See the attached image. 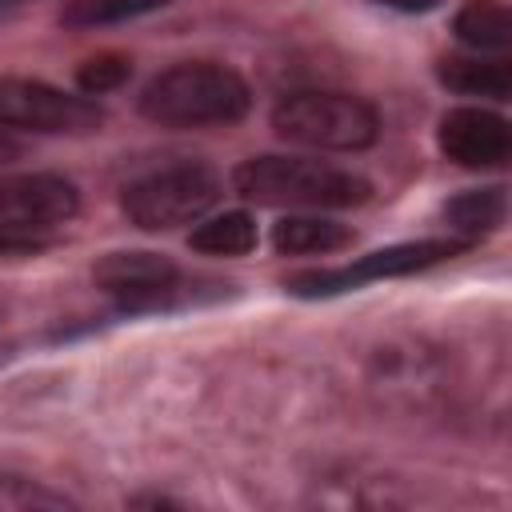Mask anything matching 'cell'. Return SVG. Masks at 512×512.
<instances>
[{"label":"cell","mask_w":512,"mask_h":512,"mask_svg":"<svg viewBox=\"0 0 512 512\" xmlns=\"http://www.w3.org/2000/svg\"><path fill=\"white\" fill-rule=\"evenodd\" d=\"M32 508H72L64 492L44 488L40 480L0 472V512H32Z\"/></svg>","instance_id":"obj_16"},{"label":"cell","mask_w":512,"mask_h":512,"mask_svg":"<svg viewBox=\"0 0 512 512\" xmlns=\"http://www.w3.org/2000/svg\"><path fill=\"white\" fill-rule=\"evenodd\" d=\"M132 76V60L120 56V52H100V56H88L80 68H76V84L84 96H104L112 88H120L124 80Z\"/></svg>","instance_id":"obj_17"},{"label":"cell","mask_w":512,"mask_h":512,"mask_svg":"<svg viewBox=\"0 0 512 512\" xmlns=\"http://www.w3.org/2000/svg\"><path fill=\"white\" fill-rule=\"evenodd\" d=\"M232 188L264 208H356L372 196L364 176L304 156H252L236 164Z\"/></svg>","instance_id":"obj_2"},{"label":"cell","mask_w":512,"mask_h":512,"mask_svg":"<svg viewBox=\"0 0 512 512\" xmlns=\"http://www.w3.org/2000/svg\"><path fill=\"white\" fill-rule=\"evenodd\" d=\"M20 156H24V136H20V128H12V124L0 120V168L12 164V160H20Z\"/></svg>","instance_id":"obj_19"},{"label":"cell","mask_w":512,"mask_h":512,"mask_svg":"<svg viewBox=\"0 0 512 512\" xmlns=\"http://www.w3.org/2000/svg\"><path fill=\"white\" fill-rule=\"evenodd\" d=\"M452 32L464 48L488 56V52H508L512 44V8L504 0H468L456 20Z\"/></svg>","instance_id":"obj_13"},{"label":"cell","mask_w":512,"mask_h":512,"mask_svg":"<svg viewBox=\"0 0 512 512\" xmlns=\"http://www.w3.org/2000/svg\"><path fill=\"white\" fill-rule=\"evenodd\" d=\"M252 108L248 80L212 60H180L156 72L140 92V116L160 128H212L236 124Z\"/></svg>","instance_id":"obj_1"},{"label":"cell","mask_w":512,"mask_h":512,"mask_svg":"<svg viewBox=\"0 0 512 512\" xmlns=\"http://www.w3.org/2000/svg\"><path fill=\"white\" fill-rule=\"evenodd\" d=\"M80 208L76 184L52 172L36 176H12L0 184V220L4 224H32V228H56L72 220Z\"/></svg>","instance_id":"obj_9"},{"label":"cell","mask_w":512,"mask_h":512,"mask_svg":"<svg viewBox=\"0 0 512 512\" xmlns=\"http://www.w3.org/2000/svg\"><path fill=\"white\" fill-rule=\"evenodd\" d=\"M436 76L444 88L460 96H488V100H508L512 96V68L500 56H448L436 64Z\"/></svg>","instance_id":"obj_10"},{"label":"cell","mask_w":512,"mask_h":512,"mask_svg":"<svg viewBox=\"0 0 512 512\" xmlns=\"http://www.w3.org/2000/svg\"><path fill=\"white\" fill-rule=\"evenodd\" d=\"M92 280L120 300V308L128 312H148V308H164L168 296L180 288V272L168 256L160 252H108L96 268Z\"/></svg>","instance_id":"obj_7"},{"label":"cell","mask_w":512,"mask_h":512,"mask_svg":"<svg viewBox=\"0 0 512 512\" xmlns=\"http://www.w3.org/2000/svg\"><path fill=\"white\" fill-rule=\"evenodd\" d=\"M4 4H8V0H0V8H4Z\"/></svg>","instance_id":"obj_21"},{"label":"cell","mask_w":512,"mask_h":512,"mask_svg":"<svg viewBox=\"0 0 512 512\" xmlns=\"http://www.w3.org/2000/svg\"><path fill=\"white\" fill-rule=\"evenodd\" d=\"M0 360H4V352H0Z\"/></svg>","instance_id":"obj_22"},{"label":"cell","mask_w":512,"mask_h":512,"mask_svg":"<svg viewBox=\"0 0 512 512\" xmlns=\"http://www.w3.org/2000/svg\"><path fill=\"white\" fill-rule=\"evenodd\" d=\"M56 228H32V224H4L0 220V256H32L52 244Z\"/></svg>","instance_id":"obj_18"},{"label":"cell","mask_w":512,"mask_h":512,"mask_svg":"<svg viewBox=\"0 0 512 512\" xmlns=\"http://www.w3.org/2000/svg\"><path fill=\"white\" fill-rule=\"evenodd\" d=\"M504 212H508V192L504 184H492V188H468L460 196H452L444 204V224L456 240H480L488 232H496L504 224Z\"/></svg>","instance_id":"obj_11"},{"label":"cell","mask_w":512,"mask_h":512,"mask_svg":"<svg viewBox=\"0 0 512 512\" xmlns=\"http://www.w3.org/2000/svg\"><path fill=\"white\" fill-rule=\"evenodd\" d=\"M168 4H172V0H72V4L60 12V24H64V28L124 24V20L160 12V8H168Z\"/></svg>","instance_id":"obj_15"},{"label":"cell","mask_w":512,"mask_h":512,"mask_svg":"<svg viewBox=\"0 0 512 512\" xmlns=\"http://www.w3.org/2000/svg\"><path fill=\"white\" fill-rule=\"evenodd\" d=\"M188 244L204 256H244L256 248V220L248 212H220L192 228Z\"/></svg>","instance_id":"obj_14"},{"label":"cell","mask_w":512,"mask_h":512,"mask_svg":"<svg viewBox=\"0 0 512 512\" xmlns=\"http://www.w3.org/2000/svg\"><path fill=\"white\" fill-rule=\"evenodd\" d=\"M220 200V176L208 164H172L132 180L120 192L124 216L144 232H168L180 224H196Z\"/></svg>","instance_id":"obj_4"},{"label":"cell","mask_w":512,"mask_h":512,"mask_svg":"<svg viewBox=\"0 0 512 512\" xmlns=\"http://www.w3.org/2000/svg\"><path fill=\"white\" fill-rule=\"evenodd\" d=\"M356 232L348 224L324 220V216H284L272 224V248L280 256H316V252H336L348 248Z\"/></svg>","instance_id":"obj_12"},{"label":"cell","mask_w":512,"mask_h":512,"mask_svg":"<svg viewBox=\"0 0 512 512\" xmlns=\"http://www.w3.org/2000/svg\"><path fill=\"white\" fill-rule=\"evenodd\" d=\"M280 140L316 152H364L380 140V112L352 92H292L272 108Z\"/></svg>","instance_id":"obj_3"},{"label":"cell","mask_w":512,"mask_h":512,"mask_svg":"<svg viewBox=\"0 0 512 512\" xmlns=\"http://www.w3.org/2000/svg\"><path fill=\"white\" fill-rule=\"evenodd\" d=\"M376 4H384V8H392V12H408V16H416V12H432V8H440L444 0H376Z\"/></svg>","instance_id":"obj_20"},{"label":"cell","mask_w":512,"mask_h":512,"mask_svg":"<svg viewBox=\"0 0 512 512\" xmlns=\"http://www.w3.org/2000/svg\"><path fill=\"white\" fill-rule=\"evenodd\" d=\"M436 144L460 168H500L512 156V124L488 108H448Z\"/></svg>","instance_id":"obj_8"},{"label":"cell","mask_w":512,"mask_h":512,"mask_svg":"<svg viewBox=\"0 0 512 512\" xmlns=\"http://www.w3.org/2000/svg\"><path fill=\"white\" fill-rule=\"evenodd\" d=\"M468 244L448 236V240H408V244H388V248H376L368 256H360L356 264H344V268H320V272H300L292 280H284V288L292 296H304V300H320V296H336V292H348V288H360V284H372V280H388V276H412V272H424L432 264H444L452 256H460Z\"/></svg>","instance_id":"obj_5"},{"label":"cell","mask_w":512,"mask_h":512,"mask_svg":"<svg viewBox=\"0 0 512 512\" xmlns=\"http://www.w3.org/2000/svg\"><path fill=\"white\" fill-rule=\"evenodd\" d=\"M0 120L20 132L88 136L100 132L104 108L92 96H76L32 76H0Z\"/></svg>","instance_id":"obj_6"}]
</instances>
